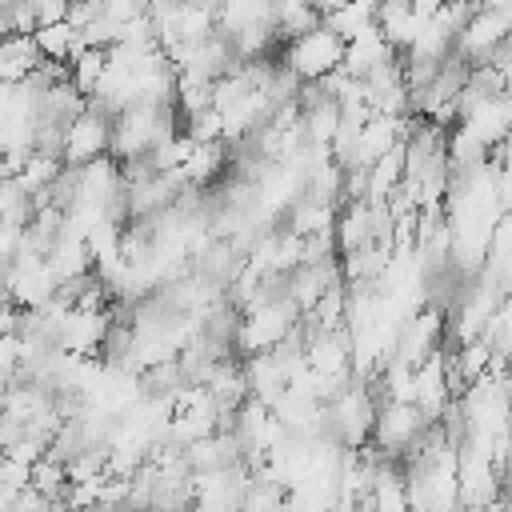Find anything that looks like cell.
I'll use <instances>...</instances> for the list:
<instances>
[{
	"label": "cell",
	"mask_w": 512,
	"mask_h": 512,
	"mask_svg": "<svg viewBox=\"0 0 512 512\" xmlns=\"http://www.w3.org/2000/svg\"><path fill=\"white\" fill-rule=\"evenodd\" d=\"M172 136H176L172 104H132L120 116H112V148H108V156L116 164H136V160H148Z\"/></svg>",
	"instance_id": "obj_1"
},
{
	"label": "cell",
	"mask_w": 512,
	"mask_h": 512,
	"mask_svg": "<svg viewBox=\"0 0 512 512\" xmlns=\"http://www.w3.org/2000/svg\"><path fill=\"white\" fill-rule=\"evenodd\" d=\"M296 328H300V308L288 296H268V300H256L240 312L232 348L244 356L276 352L284 340H292Z\"/></svg>",
	"instance_id": "obj_2"
},
{
	"label": "cell",
	"mask_w": 512,
	"mask_h": 512,
	"mask_svg": "<svg viewBox=\"0 0 512 512\" xmlns=\"http://www.w3.org/2000/svg\"><path fill=\"white\" fill-rule=\"evenodd\" d=\"M280 64H284L300 84H320L324 76L340 72V64H344V40H340L332 28H324V20H320L312 32H300V36H292V40L284 44Z\"/></svg>",
	"instance_id": "obj_3"
},
{
	"label": "cell",
	"mask_w": 512,
	"mask_h": 512,
	"mask_svg": "<svg viewBox=\"0 0 512 512\" xmlns=\"http://www.w3.org/2000/svg\"><path fill=\"white\" fill-rule=\"evenodd\" d=\"M324 416H328V436L352 452V448H364L372 436L376 400L364 384H344L336 396L324 400Z\"/></svg>",
	"instance_id": "obj_4"
},
{
	"label": "cell",
	"mask_w": 512,
	"mask_h": 512,
	"mask_svg": "<svg viewBox=\"0 0 512 512\" xmlns=\"http://www.w3.org/2000/svg\"><path fill=\"white\" fill-rule=\"evenodd\" d=\"M424 428H428V420L416 412V404H408V400H384V404H376V420H372V436L368 440L376 444L380 456L396 460V456H408L420 444Z\"/></svg>",
	"instance_id": "obj_5"
},
{
	"label": "cell",
	"mask_w": 512,
	"mask_h": 512,
	"mask_svg": "<svg viewBox=\"0 0 512 512\" xmlns=\"http://www.w3.org/2000/svg\"><path fill=\"white\" fill-rule=\"evenodd\" d=\"M112 148V120L96 108H84L80 116H72L64 124V136H60V164L64 168H80V164H92V160H104Z\"/></svg>",
	"instance_id": "obj_6"
},
{
	"label": "cell",
	"mask_w": 512,
	"mask_h": 512,
	"mask_svg": "<svg viewBox=\"0 0 512 512\" xmlns=\"http://www.w3.org/2000/svg\"><path fill=\"white\" fill-rule=\"evenodd\" d=\"M396 60H400V52L384 40V32H380V28H368V32H360L356 40L344 44V64H340V72L352 76V80H364V76H372L376 68L396 64Z\"/></svg>",
	"instance_id": "obj_7"
},
{
	"label": "cell",
	"mask_w": 512,
	"mask_h": 512,
	"mask_svg": "<svg viewBox=\"0 0 512 512\" xmlns=\"http://www.w3.org/2000/svg\"><path fill=\"white\" fill-rule=\"evenodd\" d=\"M36 68H40L36 40L24 32H8L0 40V84H24Z\"/></svg>",
	"instance_id": "obj_8"
},
{
	"label": "cell",
	"mask_w": 512,
	"mask_h": 512,
	"mask_svg": "<svg viewBox=\"0 0 512 512\" xmlns=\"http://www.w3.org/2000/svg\"><path fill=\"white\" fill-rule=\"evenodd\" d=\"M32 40H36V52H40V60H48V64H68L80 48H84V40H80V28H72L68 20H56V24H44V28H36L32 32Z\"/></svg>",
	"instance_id": "obj_9"
},
{
	"label": "cell",
	"mask_w": 512,
	"mask_h": 512,
	"mask_svg": "<svg viewBox=\"0 0 512 512\" xmlns=\"http://www.w3.org/2000/svg\"><path fill=\"white\" fill-rule=\"evenodd\" d=\"M376 8H380V0H344L336 12L324 16V28H332V32L348 44V40H356L360 32L376 28Z\"/></svg>",
	"instance_id": "obj_10"
},
{
	"label": "cell",
	"mask_w": 512,
	"mask_h": 512,
	"mask_svg": "<svg viewBox=\"0 0 512 512\" xmlns=\"http://www.w3.org/2000/svg\"><path fill=\"white\" fill-rule=\"evenodd\" d=\"M104 68H108V52L104 48H80L68 64H64V72H68V84L88 100L92 92H96V84L104 80Z\"/></svg>",
	"instance_id": "obj_11"
},
{
	"label": "cell",
	"mask_w": 512,
	"mask_h": 512,
	"mask_svg": "<svg viewBox=\"0 0 512 512\" xmlns=\"http://www.w3.org/2000/svg\"><path fill=\"white\" fill-rule=\"evenodd\" d=\"M20 248H24V228L0 224V284H4V276L12 272V264L20 260Z\"/></svg>",
	"instance_id": "obj_12"
},
{
	"label": "cell",
	"mask_w": 512,
	"mask_h": 512,
	"mask_svg": "<svg viewBox=\"0 0 512 512\" xmlns=\"http://www.w3.org/2000/svg\"><path fill=\"white\" fill-rule=\"evenodd\" d=\"M308 4H312V8L320 12V20H324V16H328V12H336V8L344 4V0H308Z\"/></svg>",
	"instance_id": "obj_13"
}]
</instances>
